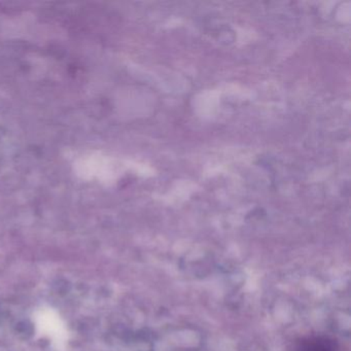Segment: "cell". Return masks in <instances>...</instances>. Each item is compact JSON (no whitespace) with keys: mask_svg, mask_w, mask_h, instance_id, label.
I'll return each instance as SVG.
<instances>
[{"mask_svg":"<svg viewBox=\"0 0 351 351\" xmlns=\"http://www.w3.org/2000/svg\"><path fill=\"white\" fill-rule=\"evenodd\" d=\"M38 326L45 336L49 337L57 346H63L66 340V330L56 314L43 310L38 316Z\"/></svg>","mask_w":351,"mask_h":351,"instance_id":"obj_1","label":"cell"},{"mask_svg":"<svg viewBox=\"0 0 351 351\" xmlns=\"http://www.w3.org/2000/svg\"><path fill=\"white\" fill-rule=\"evenodd\" d=\"M295 351H337L335 343L322 337H313V338L302 340L297 345Z\"/></svg>","mask_w":351,"mask_h":351,"instance_id":"obj_2","label":"cell"}]
</instances>
